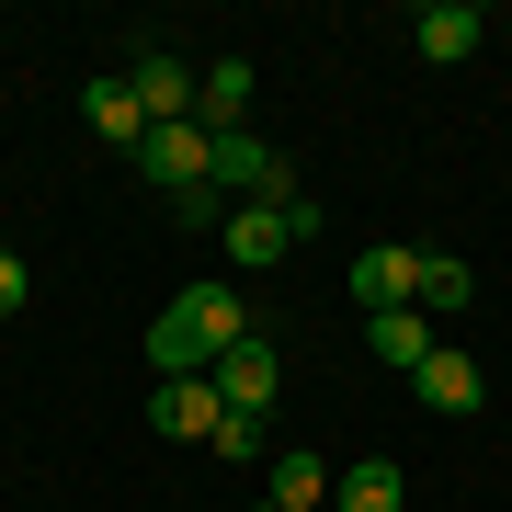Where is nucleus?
<instances>
[{"label": "nucleus", "mask_w": 512, "mask_h": 512, "mask_svg": "<svg viewBox=\"0 0 512 512\" xmlns=\"http://www.w3.org/2000/svg\"><path fill=\"white\" fill-rule=\"evenodd\" d=\"M251 512H274V501H251Z\"/></svg>", "instance_id": "nucleus-20"}, {"label": "nucleus", "mask_w": 512, "mask_h": 512, "mask_svg": "<svg viewBox=\"0 0 512 512\" xmlns=\"http://www.w3.org/2000/svg\"><path fill=\"white\" fill-rule=\"evenodd\" d=\"M274 387H285V353L262 342V330L217 353V399H228V410H274Z\"/></svg>", "instance_id": "nucleus-5"}, {"label": "nucleus", "mask_w": 512, "mask_h": 512, "mask_svg": "<svg viewBox=\"0 0 512 512\" xmlns=\"http://www.w3.org/2000/svg\"><path fill=\"white\" fill-rule=\"evenodd\" d=\"M239 114H251V69H239V57H217V69H194V126H205V137H228Z\"/></svg>", "instance_id": "nucleus-12"}, {"label": "nucleus", "mask_w": 512, "mask_h": 512, "mask_svg": "<svg viewBox=\"0 0 512 512\" xmlns=\"http://www.w3.org/2000/svg\"><path fill=\"white\" fill-rule=\"evenodd\" d=\"M410 399H421V410H444V421H467L478 399H490V376H478L467 353H444V342H433V365L410 376Z\"/></svg>", "instance_id": "nucleus-9"}, {"label": "nucleus", "mask_w": 512, "mask_h": 512, "mask_svg": "<svg viewBox=\"0 0 512 512\" xmlns=\"http://www.w3.org/2000/svg\"><path fill=\"white\" fill-rule=\"evenodd\" d=\"M330 490H342V478H330L319 456H274V467H262V501H274V512H330Z\"/></svg>", "instance_id": "nucleus-14"}, {"label": "nucleus", "mask_w": 512, "mask_h": 512, "mask_svg": "<svg viewBox=\"0 0 512 512\" xmlns=\"http://www.w3.org/2000/svg\"><path fill=\"white\" fill-rule=\"evenodd\" d=\"M12 308H23V251L0 239V319H12Z\"/></svg>", "instance_id": "nucleus-19"}, {"label": "nucleus", "mask_w": 512, "mask_h": 512, "mask_svg": "<svg viewBox=\"0 0 512 512\" xmlns=\"http://www.w3.org/2000/svg\"><path fill=\"white\" fill-rule=\"evenodd\" d=\"M148 421H160L171 444H205L228 421V399H217V376H160V399H148Z\"/></svg>", "instance_id": "nucleus-6"}, {"label": "nucleus", "mask_w": 512, "mask_h": 512, "mask_svg": "<svg viewBox=\"0 0 512 512\" xmlns=\"http://www.w3.org/2000/svg\"><path fill=\"white\" fill-rule=\"evenodd\" d=\"M126 92H137L148 126H194V69H183V57H160V46H148L137 69H126Z\"/></svg>", "instance_id": "nucleus-7"}, {"label": "nucleus", "mask_w": 512, "mask_h": 512, "mask_svg": "<svg viewBox=\"0 0 512 512\" xmlns=\"http://www.w3.org/2000/svg\"><path fill=\"white\" fill-rule=\"evenodd\" d=\"M353 296H365V319H387V308H410L421 296V251H353Z\"/></svg>", "instance_id": "nucleus-8"}, {"label": "nucleus", "mask_w": 512, "mask_h": 512, "mask_svg": "<svg viewBox=\"0 0 512 512\" xmlns=\"http://www.w3.org/2000/svg\"><path fill=\"white\" fill-rule=\"evenodd\" d=\"M205 183H217L228 205H285V194H296V171H285L251 126H228V137H217V160H205Z\"/></svg>", "instance_id": "nucleus-2"}, {"label": "nucleus", "mask_w": 512, "mask_h": 512, "mask_svg": "<svg viewBox=\"0 0 512 512\" xmlns=\"http://www.w3.org/2000/svg\"><path fill=\"white\" fill-rule=\"evenodd\" d=\"M205 444H217L228 467H262V410H228V421H217V433H205Z\"/></svg>", "instance_id": "nucleus-17"}, {"label": "nucleus", "mask_w": 512, "mask_h": 512, "mask_svg": "<svg viewBox=\"0 0 512 512\" xmlns=\"http://www.w3.org/2000/svg\"><path fill=\"white\" fill-rule=\"evenodd\" d=\"M467 296H478V274H467L456 251H433V262H421V296H410V308H421V319H444V308H467Z\"/></svg>", "instance_id": "nucleus-16"}, {"label": "nucleus", "mask_w": 512, "mask_h": 512, "mask_svg": "<svg viewBox=\"0 0 512 512\" xmlns=\"http://www.w3.org/2000/svg\"><path fill=\"white\" fill-rule=\"evenodd\" d=\"M228 342H251V330H239V285L217 274V285H183V296L160 308V330H148V365H160V376H217Z\"/></svg>", "instance_id": "nucleus-1"}, {"label": "nucleus", "mask_w": 512, "mask_h": 512, "mask_svg": "<svg viewBox=\"0 0 512 512\" xmlns=\"http://www.w3.org/2000/svg\"><path fill=\"white\" fill-rule=\"evenodd\" d=\"M399 490H410V478L387 467V456H365V467H342V490H330V512H399Z\"/></svg>", "instance_id": "nucleus-15"}, {"label": "nucleus", "mask_w": 512, "mask_h": 512, "mask_svg": "<svg viewBox=\"0 0 512 512\" xmlns=\"http://www.w3.org/2000/svg\"><path fill=\"white\" fill-rule=\"evenodd\" d=\"M274 217H285V239H319V228H330V205H319V194H285Z\"/></svg>", "instance_id": "nucleus-18"}, {"label": "nucleus", "mask_w": 512, "mask_h": 512, "mask_svg": "<svg viewBox=\"0 0 512 512\" xmlns=\"http://www.w3.org/2000/svg\"><path fill=\"white\" fill-rule=\"evenodd\" d=\"M365 353L399 365V376H421V365H433V319H421V308H387V319H365Z\"/></svg>", "instance_id": "nucleus-13"}, {"label": "nucleus", "mask_w": 512, "mask_h": 512, "mask_svg": "<svg viewBox=\"0 0 512 512\" xmlns=\"http://www.w3.org/2000/svg\"><path fill=\"white\" fill-rule=\"evenodd\" d=\"M205 160H217V137H205V126H148V148H137V171H148L160 194H194Z\"/></svg>", "instance_id": "nucleus-4"}, {"label": "nucleus", "mask_w": 512, "mask_h": 512, "mask_svg": "<svg viewBox=\"0 0 512 512\" xmlns=\"http://www.w3.org/2000/svg\"><path fill=\"white\" fill-rule=\"evenodd\" d=\"M478 35H490V12H478V0H421V12H410V46L433 57V69L478 57Z\"/></svg>", "instance_id": "nucleus-3"}, {"label": "nucleus", "mask_w": 512, "mask_h": 512, "mask_svg": "<svg viewBox=\"0 0 512 512\" xmlns=\"http://www.w3.org/2000/svg\"><path fill=\"white\" fill-rule=\"evenodd\" d=\"M217 239H228V262H239V274H274V262L296 251V239H285V217H274V205H239V217H228Z\"/></svg>", "instance_id": "nucleus-11"}, {"label": "nucleus", "mask_w": 512, "mask_h": 512, "mask_svg": "<svg viewBox=\"0 0 512 512\" xmlns=\"http://www.w3.org/2000/svg\"><path fill=\"white\" fill-rule=\"evenodd\" d=\"M80 126H92L103 148H148V114H137V92H126V69H103L92 92H80Z\"/></svg>", "instance_id": "nucleus-10"}]
</instances>
